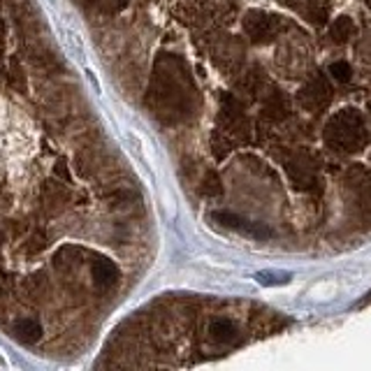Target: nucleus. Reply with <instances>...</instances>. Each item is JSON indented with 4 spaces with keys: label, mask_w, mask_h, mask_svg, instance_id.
<instances>
[{
    "label": "nucleus",
    "mask_w": 371,
    "mask_h": 371,
    "mask_svg": "<svg viewBox=\"0 0 371 371\" xmlns=\"http://www.w3.org/2000/svg\"><path fill=\"white\" fill-rule=\"evenodd\" d=\"M367 142L365 132V121L355 109H344L337 116L329 118L327 128H325V144L334 151H360Z\"/></svg>",
    "instance_id": "nucleus-1"
},
{
    "label": "nucleus",
    "mask_w": 371,
    "mask_h": 371,
    "mask_svg": "<svg viewBox=\"0 0 371 371\" xmlns=\"http://www.w3.org/2000/svg\"><path fill=\"white\" fill-rule=\"evenodd\" d=\"M211 218H214L218 225L230 227V230H237V232H244L249 237H258V239H267V237L272 234L265 225L253 223V220H246V218H241L237 214H230V211H216Z\"/></svg>",
    "instance_id": "nucleus-2"
},
{
    "label": "nucleus",
    "mask_w": 371,
    "mask_h": 371,
    "mask_svg": "<svg viewBox=\"0 0 371 371\" xmlns=\"http://www.w3.org/2000/svg\"><path fill=\"white\" fill-rule=\"evenodd\" d=\"M329 98H332V89H329V84L322 77L311 79V82L302 89V93H299V102H302V107L311 109V112L325 107L329 102Z\"/></svg>",
    "instance_id": "nucleus-3"
},
{
    "label": "nucleus",
    "mask_w": 371,
    "mask_h": 371,
    "mask_svg": "<svg viewBox=\"0 0 371 371\" xmlns=\"http://www.w3.org/2000/svg\"><path fill=\"white\" fill-rule=\"evenodd\" d=\"M91 274L93 281H96L98 288H114L118 283V267L112 263L109 258H96L91 265Z\"/></svg>",
    "instance_id": "nucleus-4"
},
{
    "label": "nucleus",
    "mask_w": 371,
    "mask_h": 371,
    "mask_svg": "<svg viewBox=\"0 0 371 371\" xmlns=\"http://www.w3.org/2000/svg\"><path fill=\"white\" fill-rule=\"evenodd\" d=\"M246 30L256 39H265V37H270L276 30V21L272 17H267V14L251 12L249 19H246Z\"/></svg>",
    "instance_id": "nucleus-5"
},
{
    "label": "nucleus",
    "mask_w": 371,
    "mask_h": 371,
    "mask_svg": "<svg viewBox=\"0 0 371 371\" xmlns=\"http://www.w3.org/2000/svg\"><path fill=\"white\" fill-rule=\"evenodd\" d=\"M14 334H17L23 344H35L42 337V325L35 318H21L14 322Z\"/></svg>",
    "instance_id": "nucleus-6"
},
{
    "label": "nucleus",
    "mask_w": 371,
    "mask_h": 371,
    "mask_svg": "<svg viewBox=\"0 0 371 371\" xmlns=\"http://www.w3.org/2000/svg\"><path fill=\"white\" fill-rule=\"evenodd\" d=\"M209 334L214 341L218 344H230L237 339V327H234V322L232 320H227V318H218L211 322V327H209Z\"/></svg>",
    "instance_id": "nucleus-7"
},
{
    "label": "nucleus",
    "mask_w": 371,
    "mask_h": 371,
    "mask_svg": "<svg viewBox=\"0 0 371 371\" xmlns=\"http://www.w3.org/2000/svg\"><path fill=\"white\" fill-rule=\"evenodd\" d=\"M288 172H290V175H293L295 184H299V188H309V186L313 184V181H315V170L311 168L309 163H302V161L290 163Z\"/></svg>",
    "instance_id": "nucleus-8"
},
{
    "label": "nucleus",
    "mask_w": 371,
    "mask_h": 371,
    "mask_svg": "<svg viewBox=\"0 0 371 371\" xmlns=\"http://www.w3.org/2000/svg\"><path fill=\"white\" fill-rule=\"evenodd\" d=\"M353 30H355V26L348 17H339L332 23V37L337 39V42H346V39L353 35Z\"/></svg>",
    "instance_id": "nucleus-9"
},
{
    "label": "nucleus",
    "mask_w": 371,
    "mask_h": 371,
    "mask_svg": "<svg viewBox=\"0 0 371 371\" xmlns=\"http://www.w3.org/2000/svg\"><path fill=\"white\" fill-rule=\"evenodd\" d=\"M329 73H332V77L337 79V82H348L351 79V65L344 61H337L329 65Z\"/></svg>",
    "instance_id": "nucleus-10"
},
{
    "label": "nucleus",
    "mask_w": 371,
    "mask_h": 371,
    "mask_svg": "<svg viewBox=\"0 0 371 371\" xmlns=\"http://www.w3.org/2000/svg\"><path fill=\"white\" fill-rule=\"evenodd\" d=\"M290 276L288 274H276V272H260L258 274V281L263 286H276V283H288Z\"/></svg>",
    "instance_id": "nucleus-11"
},
{
    "label": "nucleus",
    "mask_w": 371,
    "mask_h": 371,
    "mask_svg": "<svg viewBox=\"0 0 371 371\" xmlns=\"http://www.w3.org/2000/svg\"><path fill=\"white\" fill-rule=\"evenodd\" d=\"M89 3L100 7V10H118L121 5H125V0H89Z\"/></svg>",
    "instance_id": "nucleus-12"
}]
</instances>
